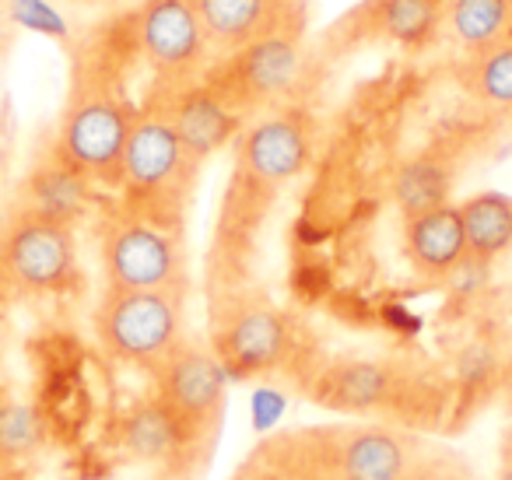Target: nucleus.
<instances>
[{"label": "nucleus", "mask_w": 512, "mask_h": 480, "mask_svg": "<svg viewBox=\"0 0 512 480\" xmlns=\"http://www.w3.org/2000/svg\"><path fill=\"white\" fill-rule=\"evenodd\" d=\"M404 256L414 267V274L428 281L456 274L463 263H470L467 232L456 204H442L435 211L404 218Z\"/></svg>", "instance_id": "ddd939ff"}, {"label": "nucleus", "mask_w": 512, "mask_h": 480, "mask_svg": "<svg viewBox=\"0 0 512 480\" xmlns=\"http://www.w3.org/2000/svg\"><path fill=\"white\" fill-rule=\"evenodd\" d=\"M11 284H8V277H4V270H0V319H4V309H8V302H11Z\"/></svg>", "instance_id": "a878e982"}, {"label": "nucleus", "mask_w": 512, "mask_h": 480, "mask_svg": "<svg viewBox=\"0 0 512 480\" xmlns=\"http://www.w3.org/2000/svg\"><path fill=\"white\" fill-rule=\"evenodd\" d=\"M225 382L228 372L218 354L211 347L183 340L155 372V396L172 410L186 438L197 442L218 421L221 403H225Z\"/></svg>", "instance_id": "1a4fd4ad"}, {"label": "nucleus", "mask_w": 512, "mask_h": 480, "mask_svg": "<svg viewBox=\"0 0 512 480\" xmlns=\"http://www.w3.org/2000/svg\"><path fill=\"white\" fill-rule=\"evenodd\" d=\"M95 337L109 358L158 372L183 344V291L106 288L95 305Z\"/></svg>", "instance_id": "20e7f679"}, {"label": "nucleus", "mask_w": 512, "mask_h": 480, "mask_svg": "<svg viewBox=\"0 0 512 480\" xmlns=\"http://www.w3.org/2000/svg\"><path fill=\"white\" fill-rule=\"evenodd\" d=\"M460 78L474 99L512 113V39L495 50L477 53V57H463Z\"/></svg>", "instance_id": "412c9836"}, {"label": "nucleus", "mask_w": 512, "mask_h": 480, "mask_svg": "<svg viewBox=\"0 0 512 480\" xmlns=\"http://www.w3.org/2000/svg\"><path fill=\"white\" fill-rule=\"evenodd\" d=\"M214 57L274 36H306L309 0H190Z\"/></svg>", "instance_id": "9b49d317"}, {"label": "nucleus", "mask_w": 512, "mask_h": 480, "mask_svg": "<svg viewBox=\"0 0 512 480\" xmlns=\"http://www.w3.org/2000/svg\"><path fill=\"white\" fill-rule=\"evenodd\" d=\"M442 32L460 46L463 57L495 50L512 39V0H446Z\"/></svg>", "instance_id": "f3484780"}, {"label": "nucleus", "mask_w": 512, "mask_h": 480, "mask_svg": "<svg viewBox=\"0 0 512 480\" xmlns=\"http://www.w3.org/2000/svg\"><path fill=\"white\" fill-rule=\"evenodd\" d=\"M106 288L116 291H183L186 253L179 228L144 218L127 207L113 211L99 235Z\"/></svg>", "instance_id": "39448f33"}, {"label": "nucleus", "mask_w": 512, "mask_h": 480, "mask_svg": "<svg viewBox=\"0 0 512 480\" xmlns=\"http://www.w3.org/2000/svg\"><path fill=\"white\" fill-rule=\"evenodd\" d=\"M78 4H88V8H120L127 0H78Z\"/></svg>", "instance_id": "bb28decb"}, {"label": "nucleus", "mask_w": 512, "mask_h": 480, "mask_svg": "<svg viewBox=\"0 0 512 480\" xmlns=\"http://www.w3.org/2000/svg\"><path fill=\"white\" fill-rule=\"evenodd\" d=\"M302 71V36H274L214 57L200 85L214 92L239 120L285 99Z\"/></svg>", "instance_id": "0eeeda50"}, {"label": "nucleus", "mask_w": 512, "mask_h": 480, "mask_svg": "<svg viewBox=\"0 0 512 480\" xmlns=\"http://www.w3.org/2000/svg\"><path fill=\"white\" fill-rule=\"evenodd\" d=\"M498 480H512V459L502 466V473H498Z\"/></svg>", "instance_id": "cd10ccee"}, {"label": "nucleus", "mask_w": 512, "mask_h": 480, "mask_svg": "<svg viewBox=\"0 0 512 480\" xmlns=\"http://www.w3.org/2000/svg\"><path fill=\"white\" fill-rule=\"evenodd\" d=\"M4 11H8L11 25H25L32 32H43L50 39H60V43L71 46V32H67V22L57 15L50 0H4Z\"/></svg>", "instance_id": "b1692460"}, {"label": "nucleus", "mask_w": 512, "mask_h": 480, "mask_svg": "<svg viewBox=\"0 0 512 480\" xmlns=\"http://www.w3.org/2000/svg\"><path fill=\"white\" fill-rule=\"evenodd\" d=\"M460 207L463 232H467L470 263H491L512 249V197L505 193H474Z\"/></svg>", "instance_id": "a211bd4d"}, {"label": "nucleus", "mask_w": 512, "mask_h": 480, "mask_svg": "<svg viewBox=\"0 0 512 480\" xmlns=\"http://www.w3.org/2000/svg\"><path fill=\"white\" fill-rule=\"evenodd\" d=\"M92 190L95 186L85 176H78L71 165H64L57 155H50L25 176L18 207L74 225L88 211V204H92Z\"/></svg>", "instance_id": "dca6fc26"}, {"label": "nucleus", "mask_w": 512, "mask_h": 480, "mask_svg": "<svg viewBox=\"0 0 512 480\" xmlns=\"http://www.w3.org/2000/svg\"><path fill=\"white\" fill-rule=\"evenodd\" d=\"M449 190H453V169L435 151H425V155L400 165L397 179H393V197H397V207L404 218L449 204Z\"/></svg>", "instance_id": "6ab92c4d"}, {"label": "nucleus", "mask_w": 512, "mask_h": 480, "mask_svg": "<svg viewBox=\"0 0 512 480\" xmlns=\"http://www.w3.org/2000/svg\"><path fill=\"white\" fill-rule=\"evenodd\" d=\"M442 22L446 0H362L327 32V43H337L341 50L383 43L421 53L442 36Z\"/></svg>", "instance_id": "9d476101"}, {"label": "nucleus", "mask_w": 512, "mask_h": 480, "mask_svg": "<svg viewBox=\"0 0 512 480\" xmlns=\"http://www.w3.org/2000/svg\"><path fill=\"white\" fill-rule=\"evenodd\" d=\"M292 347V330L288 319L278 309L260 302L235 305L232 312H225L218 326V347L214 354L221 358L225 372L232 375H256L271 372L288 358Z\"/></svg>", "instance_id": "f8f14e48"}, {"label": "nucleus", "mask_w": 512, "mask_h": 480, "mask_svg": "<svg viewBox=\"0 0 512 480\" xmlns=\"http://www.w3.org/2000/svg\"><path fill=\"white\" fill-rule=\"evenodd\" d=\"M162 106H165V113H169L183 148L190 151L200 165L211 155H218L225 144H232L235 137H239L242 123H246V120H239L218 95L207 92L204 85L186 88V92L172 95Z\"/></svg>", "instance_id": "4468645a"}, {"label": "nucleus", "mask_w": 512, "mask_h": 480, "mask_svg": "<svg viewBox=\"0 0 512 480\" xmlns=\"http://www.w3.org/2000/svg\"><path fill=\"white\" fill-rule=\"evenodd\" d=\"M43 438L36 410L18 400H0V459H22Z\"/></svg>", "instance_id": "5701e85b"}, {"label": "nucleus", "mask_w": 512, "mask_h": 480, "mask_svg": "<svg viewBox=\"0 0 512 480\" xmlns=\"http://www.w3.org/2000/svg\"><path fill=\"white\" fill-rule=\"evenodd\" d=\"M11 46H15V25L4 18V22H0V81H4V67H8Z\"/></svg>", "instance_id": "393cba45"}, {"label": "nucleus", "mask_w": 512, "mask_h": 480, "mask_svg": "<svg viewBox=\"0 0 512 480\" xmlns=\"http://www.w3.org/2000/svg\"><path fill=\"white\" fill-rule=\"evenodd\" d=\"M313 120L302 109H274V113L246 120L235 137V165L239 176L253 186H285L313 158Z\"/></svg>", "instance_id": "6e6552de"}, {"label": "nucleus", "mask_w": 512, "mask_h": 480, "mask_svg": "<svg viewBox=\"0 0 512 480\" xmlns=\"http://www.w3.org/2000/svg\"><path fill=\"white\" fill-rule=\"evenodd\" d=\"M123 442H127V449L141 459H165V456H172V452L183 449V445H190V438H186V431L179 428L172 410L155 396V400L137 407L134 414L123 421Z\"/></svg>", "instance_id": "aec40b11"}, {"label": "nucleus", "mask_w": 512, "mask_h": 480, "mask_svg": "<svg viewBox=\"0 0 512 480\" xmlns=\"http://www.w3.org/2000/svg\"><path fill=\"white\" fill-rule=\"evenodd\" d=\"M8 218H11V214L4 211V207H0V235H4V228H8Z\"/></svg>", "instance_id": "c85d7f7f"}, {"label": "nucleus", "mask_w": 512, "mask_h": 480, "mask_svg": "<svg viewBox=\"0 0 512 480\" xmlns=\"http://www.w3.org/2000/svg\"><path fill=\"white\" fill-rule=\"evenodd\" d=\"M4 18H8V11H4V0H0V22H4Z\"/></svg>", "instance_id": "c756f323"}, {"label": "nucleus", "mask_w": 512, "mask_h": 480, "mask_svg": "<svg viewBox=\"0 0 512 480\" xmlns=\"http://www.w3.org/2000/svg\"><path fill=\"white\" fill-rule=\"evenodd\" d=\"M127 39L134 71L148 78L144 106L200 85L214 53L190 0H137L127 11Z\"/></svg>", "instance_id": "7ed1b4c3"}, {"label": "nucleus", "mask_w": 512, "mask_h": 480, "mask_svg": "<svg viewBox=\"0 0 512 480\" xmlns=\"http://www.w3.org/2000/svg\"><path fill=\"white\" fill-rule=\"evenodd\" d=\"M414 449L404 435L386 428H355L337 445L341 480H407Z\"/></svg>", "instance_id": "2eb2a0df"}, {"label": "nucleus", "mask_w": 512, "mask_h": 480, "mask_svg": "<svg viewBox=\"0 0 512 480\" xmlns=\"http://www.w3.org/2000/svg\"><path fill=\"white\" fill-rule=\"evenodd\" d=\"M0 270L18 295H67L81 281L74 225L15 207L0 235Z\"/></svg>", "instance_id": "423d86ee"}, {"label": "nucleus", "mask_w": 512, "mask_h": 480, "mask_svg": "<svg viewBox=\"0 0 512 480\" xmlns=\"http://www.w3.org/2000/svg\"><path fill=\"white\" fill-rule=\"evenodd\" d=\"M71 92L60 113L53 155L92 186H120L123 151L141 113L130 85L92 50L71 43Z\"/></svg>", "instance_id": "f257e3e1"}, {"label": "nucleus", "mask_w": 512, "mask_h": 480, "mask_svg": "<svg viewBox=\"0 0 512 480\" xmlns=\"http://www.w3.org/2000/svg\"><path fill=\"white\" fill-rule=\"evenodd\" d=\"M197 172L200 162L183 148L162 102L141 106L127 151H123L120 186H116L123 207L179 228Z\"/></svg>", "instance_id": "f03ea898"}, {"label": "nucleus", "mask_w": 512, "mask_h": 480, "mask_svg": "<svg viewBox=\"0 0 512 480\" xmlns=\"http://www.w3.org/2000/svg\"><path fill=\"white\" fill-rule=\"evenodd\" d=\"M330 396L344 407H376L390 396L393 375L386 365L376 361H348V365L334 368L327 379Z\"/></svg>", "instance_id": "4be33fe9"}]
</instances>
